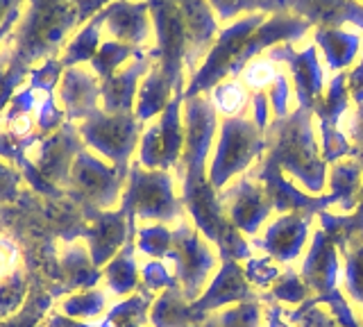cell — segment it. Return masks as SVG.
Listing matches in <instances>:
<instances>
[{"instance_id":"obj_1","label":"cell","mask_w":363,"mask_h":327,"mask_svg":"<svg viewBox=\"0 0 363 327\" xmlns=\"http://www.w3.org/2000/svg\"><path fill=\"white\" fill-rule=\"evenodd\" d=\"M218 126V111L209 96H196L184 100V153L177 164L182 177V202L191 214L193 225L218 245V257L247 262L252 250L230 218L225 216L218 194L209 182L207 157Z\"/></svg>"},{"instance_id":"obj_41","label":"cell","mask_w":363,"mask_h":327,"mask_svg":"<svg viewBox=\"0 0 363 327\" xmlns=\"http://www.w3.org/2000/svg\"><path fill=\"white\" fill-rule=\"evenodd\" d=\"M259 300H281L289 304H302L309 300V287L295 270H281V275L275 279L268 293L259 296Z\"/></svg>"},{"instance_id":"obj_19","label":"cell","mask_w":363,"mask_h":327,"mask_svg":"<svg viewBox=\"0 0 363 327\" xmlns=\"http://www.w3.org/2000/svg\"><path fill=\"white\" fill-rule=\"evenodd\" d=\"M241 302H259V296L245 279V270L234 259H223L218 275L211 279V284L204 289L202 296L191 302L193 311L200 321L207 318L216 309L225 304H241Z\"/></svg>"},{"instance_id":"obj_30","label":"cell","mask_w":363,"mask_h":327,"mask_svg":"<svg viewBox=\"0 0 363 327\" xmlns=\"http://www.w3.org/2000/svg\"><path fill=\"white\" fill-rule=\"evenodd\" d=\"M102 277V270L94 264L84 245H71L62 259V279L66 291L94 289Z\"/></svg>"},{"instance_id":"obj_32","label":"cell","mask_w":363,"mask_h":327,"mask_svg":"<svg viewBox=\"0 0 363 327\" xmlns=\"http://www.w3.org/2000/svg\"><path fill=\"white\" fill-rule=\"evenodd\" d=\"M105 9V7H102ZM100 12L89 18L86 23L79 28L73 39L66 43V48L62 52V64L64 69H71V66H82L84 62H91L94 60V55L98 52L100 48V28L105 26V12Z\"/></svg>"},{"instance_id":"obj_51","label":"cell","mask_w":363,"mask_h":327,"mask_svg":"<svg viewBox=\"0 0 363 327\" xmlns=\"http://www.w3.org/2000/svg\"><path fill=\"white\" fill-rule=\"evenodd\" d=\"M350 143H352V148H350V160H354L361 168H363V107L357 109V114L352 116L350 121Z\"/></svg>"},{"instance_id":"obj_25","label":"cell","mask_w":363,"mask_h":327,"mask_svg":"<svg viewBox=\"0 0 363 327\" xmlns=\"http://www.w3.org/2000/svg\"><path fill=\"white\" fill-rule=\"evenodd\" d=\"M152 69V57L145 50H141L128 69L113 73L109 80L100 82V100L102 109L107 114H125V111H134L136 92H139L141 77L147 75Z\"/></svg>"},{"instance_id":"obj_45","label":"cell","mask_w":363,"mask_h":327,"mask_svg":"<svg viewBox=\"0 0 363 327\" xmlns=\"http://www.w3.org/2000/svg\"><path fill=\"white\" fill-rule=\"evenodd\" d=\"M275 62H270L268 57H257L252 60L247 66H245V71L241 73L243 75V87L247 89H252V92H261V89H268L272 84V80L279 75V71L272 66Z\"/></svg>"},{"instance_id":"obj_10","label":"cell","mask_w":363,"mask_h":327,"mask_svg":"<svg viewBox=\"0 0 363 327\" xmlns=\"http://www.w3.org/2000/svg\"><path fill=\"white\" fill-rule=\"evenodd\" d=\"M166 257L175 262V277L184 298L189 302H196L204 293V284H207L211 270L218 264L211 248L202 241L196 225L182 221L179 228L173 230L170 250Z\"/></svg>"},{"instance_id":"obj_11","label":"cell","mask_w":363,"mask_h":327,"mask_svg":"<svg viewBox=\"0 0 363 327\" xmlns=\"http://www.w3.org/2000/svg\"><path fill=\"white\" fill-rule=\"evenodd\" d=\"M182 103H184V92H175L157 123L143 130L139 141V164L147 171H170L179 164L186 139L182 126Z\"/></svg>"},{"instance_id":"obj_57","label":"cell","mask_w":363,"mask_h":327,"mask_svg":"<svg viewBox=\"0 0 363 327\" xmlns=\"http://www.w3.org/2000/svg\"><path fill=\"white\" fill-rule=\"evenodd\" d=\"M14 7H21L16 0H0V26L5 23V18L11 14V9Z\"/></svg>"},{"instance_id":"obj_27","label":"cell","mask_w":363,"mask_h":327,"mask_svg":"<svg viewBox=\"0 0 363 327\" xmlns=\"http://www.w3.org/2000/svg\"><path fill=\"white\" fill-rule=\"evenodd\" d=\"M315 48L323 50L329 71H343L357 60L361 39L340 28H315Z\"/></svg>"},{"instance_id":"obj_29","label":"cell","mask_w":363,"mask_h":327,"mask_svg":"<svg viewBox=\"0 0 363 327\" xmlns=\"http://www.w3.org/2000/svg\"><path fill=\"white\" fill-rule=\"evenodd\" d=\"M150 323L155 327H198L202 321L193 311L179 287L166 289L150 307Z\"/></svg>"},{"instance_id":"obj_2","label":"cell","mask_w":363,"mask_h":327,"mask_svg":"<svg viewBox=\"0 0 363 327\" xmlns=\"http://www.w3.org/2000/svg\"><path fill=\"white\" fill-rule=\"evenodd\" d=\"M309 21L291 12L272 16L247 14L245 18H238L236 23L218 32L209 55L186 84L184 100L202 96L230 77L241 75L245 66L264 50H270L277 43L298 41L309 32Z\"/></svg>"},{"instance_id":"obj_12","label":"cell","mask_w":363,"mask_h":327,"mask_svg":"<svg viewBox=\"0 0 363 327\" xmlns=\"http://www.w3.org/2000/svg\"><path fill=\"white\" fill-rule=\"evenodd\" d=\"M318 216L323 232L345 259V291L363 307V207H357L345 216H336L325 209Z\"/></svg>"},{"instance_id":"obj_52","label":"cell","mask_w":363,"mask_h":327,"mask_svg":"<svg viewBox=\"0 0 363 327\" xmlns=\"http://www.w3.org/2000/svg\"><path fill=\"white\" fill-rule=\"evenodd\" d=\"M250 103H252V111H255V123L261 132H266L268 123H270V100L264 92H255L252 98H250Z\"/></svg>"},{"instance_id":"obj_40","label":"cell","mask_w":363,"mask_h":327,"mask_svg":"<svg viewBox=\"0 0 363 327\" xmlns=\"http://www.w3.org/2000/svg\"><path fill=\"white\" fill-rule=\"evenodd\" d=\"M28 300V279L21 270H14L0 279V321L14 316Z\"/></svg>"},{"instance_id":"obj_14","label":"cell","mask_w":363,"mask_h":327,"mask_svg":"<svg viewBox=\"0 0 363 327\" xmlns=\"http://www.w3.org/2000/svg\"><path fill=\"white\" fill-rule=\"evenodd\" d=\"M218 200L230 223L247 236H257L261 225L272 214V202L264 184H257L255 179H250V175L236 179L232 187L220 189Z\"/></svg>"},{"instance_id":"obj_33","label":"cell","mask_w":363,"mask_h":327,"mask_svg":"<svg viewBox=\"0 0 363 327\" xmlns=\"http://www.w3.org/2000/svg\"><path fill=\"white\" fill-rule=\"evenodd\" d=\"M134 250H136V241L132 236V239H128V243L113 255V259L105 266V270H102L109 291L116 293V296H128V293L139 289V270H136Z\"/></svg>"},{"instance_id":"obj_48","label":"cell","mask_w":363,"mask_h":327,"mask_svg":"<svg viewBox=\"0 0 363 327\" xmlns=\"http://www.w3.org/2000/svg\"><path fill=\"white\" fill-rule=\"evenodd\" d=\"M141 279H143V289H147V291H159V289H175V287H179V282H177V277L175 275H170L168 273V268L162 264V262H147L145 266H143V270H141Z\"/></svg>"},{"instance_id":"obj_21","label":"cell","mask_w":363,"mask_h":327,"mask_svg":"<svg viewBox=\"0 0 363 327\" xmlns=\"http://www.w3.org/2000/svg\"><path fill=\"white\" fill-rule=\"evenodd\" d=\"M313 216L304 214H284L275 223H270L261 239H252L255 248H261L275 262H293L302 253V245L309 236Z\"/></svg>"},{"instance_id":"obj_23","label":"cell","mask_w":363,"mask_h":327,"mask_svg":"<svg viewBox=\"0 0 363 327\" xmlns=\"http://www.w3.org/2000/svg\"><path fill=\"white\" fill-rule=\"evenodd\" d=\"M175 3L184 18L189 37L186 69L196 73L198 62L207 57L216 37H218V18H216L209 0H175Z\"/></svg>"},{"instance_id":"obj_31","label":"cell","mask_w":363,"mask_h":327,"mask_svg":"<svg viewBox=\"0 0 363 327\" xmlns=\"http://www.w3.org/2000/svg\"><path fill=\"white\" fill-rule=\"evenodd\" d=\"M363 182V168L354 160L336 162L329 171V194L336 196V205L343 211H354L359 205V191Z\"/></svg>"},{"instance_id":"obj_59","label":"cell","mask_w":363,"mask_h":327,"mask_svg":"<svg viewBox=\"0 0 363 327\" xmlns=\"http://www.w3.org/2000/svg\"><path fill=\"white\" fill-rule=\"evenodd\" d=\"M130 327H141V325H130Z\"/></svg>"},{"instance_id":"obj_7","label":"cell","mask_w":363,"mask_h":327,"mask_svg":"<svg viewBox=\"0 0 363 327\" xmlns=\"http://www.w3.org/2000/svg\"><path fill=\"white\" fill-rule=\"evenodd\" d=\"M130 168H118L113 164H105L98 155L86 148L75 157L68 179L66 196L86 209L107 211L123 198V187L128 184Z\"/></svg>"},{"instance_id":"obj_46","label":"cell","mask_w":363,"mask_h":327,"mask_svg":"<svg viewBox=\"0 0 363 327\" xmlns=\"http://www.w3.org/2000/svg\"><path fill=\"white\" fill-rule=\"evenodd\" d=\"M289 321L298 327H340L338 321L325 309H318V304H311L309 300L300 304V309L289 314Z\"/></svg>"},{"instance_id":"obj_37","label":"cell","mask_w":363,"mask_h":327,"mask_svg":"<svg viewBox=\"0 0 363 327\" xmlns=\"http://www.w3.org/2000/svg\"><path fill=\"white\" fill-rule=\"evenodd\" d=\"M141 52V48H134L130 43H121V41H105L100 43L98 52L91 60V71L98 75L100 82L109 80V77L118 71V66L125 64L128 60H134L136 55Z\"/></svg>"},{"instance_id":"obj_47","label":"cell","mask_w":363,"mask_h":327,"mask_svg":"<svg viewBox=\"0 0 363 327\" xmlns=\"http://www.w3.org/2000/svg\"><path fill=\"white\" fill-rule=\"evenodd\" d=\"M245 279L252 282L257 289H268L275 284V279L281 275V270H277V266L272 264L270 257H264V259H247L245 264Z\"/></svg>"},{"instance_id":"obj_13","label":"cell","mask_w":363,"mask_h":327,"mask_svg":"<svg viewBox=\"0 0 363 327\" xmlns=\"http://www.w3.org/2000/svg\"><path fill=\"white\" fill-rule=\"evenodd\" d=\"M82 214L89 221L86 225H82V234L89 243V255L98 268H105L113 255L128 243V239L136 236V221L130 218L123 207L113 211L86 209Z\"/></svg>"},{"instance_id":"obj_16","label":"cell","mask_w":363,"mask_h":327,"mask_svg":"<svg viewBox=\"0 0 363 327\" xmlns=\"http://www.w3.org/2000/svg\"><path fill=\"white\" fill-rule=\"evenodd\" d=\"M250 179L261 182L266 189V194L272 202V209L284 214H304V216H315V214L325 211L327 207L336 205V196H309L302 194L300 189H295L293 182H286L284 171L268 162H261L257 168H252Z\"/></svg>"},{"instance_id":"obj_43","label":"cell","mask_w":363,"mask_h":327,"mask_svg":"<svg viewBox=\"0 0 363 327\" xmlns=\"http://www.w3.org/2000/svg\"><path fill=\"white\" fill-rule=\"evenodd\" d=\"M136 236H139V239H136V248H139L141 253L150 255L155 259H162L170 250L173 230H168L162 223H155V225H147V228H141L136 232Z\"/></svg>"},{"instance_id":"obj_60","label":"cell","mask_w":363,"mask_h":327,"mask_svg":"<svg viewBox=\"0 0 363 327\" xmlns=\"http://www.w3.org/2000/svg\"><path fill=\"white\" fill-rule=\"evenodd\" d=\"M16 3H18V5H21V3H23V0H16Z\"/></svg>"},{"instance_id":"obj_4","label":"cell","mask_w":363,"mask_h":327,"mask_svg":"<svg viewBox=\"0 0 363 327\" xmlns=\"http://www.w3.org/2000/svg\"><path fill=\"white\" fill-rule=\"evenodd\" d=\"M313 109L298 107L293 114L268 123L264 132L266 153L264 160L291 173L311 194H323L327 179V162L323 160L313 137Z\"/></svg>"},{"instance_id":"obj_56","label":"cell","mask_w":363,"mask_h":327,"mask_svg":"<svg viewBox=\"0 0 363 327\" xmlns=\"http://www.w3.org/2000/svg\"><path fill=\"white\" fill-rule=\"evenodd\" d=\"M266 316H268V327H289L286 323L281 321V307H279V304H270Z\"/></svg>"},{"instance_id":"obj_26","label":"cell","mask_w":363,"mask_h":327,"mask_svg":"<svg viewBox=\"0 0 363 327\" xmlns=\"http://www.w3.org/2000/svg\"><path fill=\"white\" fill-rule=\"evenodd\" d=\"M291 14L318 28H340L352 23L363 30V3L359 0H295Z\"/></svg>"},{"instance_id":"obj_55","label":"cell","mask_w":363,"mask_h":327,"mask_svg":"<svg viewBox=\"0 0 363 327\" xmlns=\"http://www.w3.org/2000/svg\"><path fill=\"white\" fill-rule=\"evenodd\" d=\"M43 327H94V325H84V323H77L73 318H68V316H50L48 323H45Z\"/></svg>"},{"instance_id":"obj_5","label":"cell","mask_w":363,"mask_h":327,"mask_svg":"<svg viewBox=\"0 0 363 327\" xmlns=\"http://www.w3.org/2000/svg\"><path fill=\"white\" fill-rule=\"evenodd\" d=\"M121 207L130 218L155 223H170L184 216V202L175 196L173 177L168 171H147L139 162L130 164L128 184H125Z\"/></svg>"},{"instance_id":"obj_18","label":"cell","mask_w":363,"mask_h":327,"mask_svg":"<svg viewBox=\"0 0 363 327\" xmlns=\"http://www.w3.org/2000/svg\"><path fill=\"white\" fill-rule=\"evenodd\" d=\"M268 60L289 64L300 107L313 109L318 100L323 98V89H325V73L320 69V64H318L315 46H306L302 52H298L291 46V41L277 43V46H272L268 50Z\"/></svg>"},{"instance_id":"obj_35","label":"cell","mask_w":363,"mask_h":327,"mask_svg":"<svg viewBox=\"0 0 363 327\" xmlns=\"http://www.w3.org/2000/svg\"><path fill=\"white\" fill-rule=\"evenodd\" d=\"M155 293L147 289H139V293H134L125 302L116 304L105 321L98 327H130V325H143L147 321V309L152 307Z\"/></svg>"},{"instance_id":"obj_6","label":"cell","mask_w":363,"mask_h":327,"mask_svg":"<svg viewBox=\"0 0 363 327\" xmlns=\"http://www.w3.org/2000/svg\"><path fill=\"white\" fill-rule=\"evenodd\" d=\"M266 153L264 132L255 121L243 116H227L220 123V137L216 145V155L209 164V182L218 194L227 182L243 173L245 168Z\"/></svg>"},{"instance_id":"obj_42","label":"cell","mask_w":363,"mask_h":327,"mask_svg":"<svg viewBox=\"0 0 363 327\" xmlns=\"http://www.w3.org/2000/svg\"><path fill=\"white\" fill-rule=\"evenodd\" d=\"M105 309V293L98 289H86L73 293L71 298H66L62 302V311L64 316L73 321H84V318H94V316L102 314Z\"/></svg>"},{"instance_id":"obj_24","label":"cell","mask_w":363,"mask_h":327,"mask_svg":"<svg viewBox=\"0 0 363 327\" xmlns=\"http://www.w3.org/2000/svg\"><path fill=\"white\" fill-rule=\"evenodd\" d=\"M300 277L309 291H313L315 296L313 300H323L327 296L336 293V277H338V250L332 243V239L318 230L313 234V241L309 248V255H306Z\"/></svg>"},{"instance_id":"obj_15","label":"cell","mask_w":363,"mask_h":327,"mask_svg":"<svg viewBox=\"0 0 363 327\" xmlns=\"http://www.w3.org/2000/svg\"><path fill=\"white\" fill-rule=\"evenodd\" d=\"M350 107V92H347V73H336L334 80L327 87V96H323L313 107V114L320 123L323 137V160L327 164H336L350 155L352 143L345 137V132L338 130L340 118L345 116Z\"/></svg>"},{"instance_id":"obj_17","label":"cell","mask_w":363,"mask_h":327,"mask_svg":"<svg viewBox=\"0 0 363 327\" xmlns=\"http://www.w3.org/2000/svg\"><path fill=\"white\" fill-rule=\"evenodd\" d=\"M84 148H86V143L82 137H79V130L73 126V123L66 121L60 130H55L50 137H45L39 143L37 168L50 184L60 187L66 194L73 162Z\"/></svg>"},{"instance_id":"obj_58","label":"cell","mask_w":363,"mask_h":327,"mask_svg":"<svg viewBox=\"0 0 363 327\" xmlns=\"http://www.w3.org/2000/svg\"><path fill=\"white\" fill-rule=\"evenodd\" d=\"M357 207H363V182H361V191H359V205Z\"/></svg>"},{"instance_id":"obj_50","label":"cell","mask_w":363,"mask_h":327,"mask_svg":"<svg viewBox=\"0 0 363 327\" xmlns=\"http://www.w3.org/2000/svg\"><path fill=\"white\" fill-rule=\"evenodd\" d=\"M289 98H291V87L286 75L279 73L272 84L268 87V100H270V107L275 111V118H284L289 116Z\"/></svg>"},{"instance_id":"obj_9","label":"cell","mask_w":363,"mask_h":327,"mask_svg":"<svg viewBox=\"0 0 363 327\" xmlns=\"http://www.w3.org/2000/svg\"><path fill=\"white\" fill-rule=\"evenodd\" d=\"M77 130L91 150L107 157L113 166L130 168V157L141 141L143 123L136 118L134 111L107 114L105 109H96L79 123Z\"/></svg>"},{"instance_id":"obj_44","label":"cell","mask_w":363,"mask_h":327,"mask_svg":"<svg viewBox=\"0 0 363 327\" xmlns=\"http://www.w3.org/2000/svg\"><path fill=\"white\" fill-rule=\"evenodd\" d=\"M64 75V64L60 57H50L41 62L39 66H32L30 73V82L28 87H32L34 92H43L45 96L52 94L57 87H60V80Z\"/></svg>"},{"instance_id":"obj_3","label":"cell","mask_w":363,"mask_h":327,"mask_svg":"<svg viewBox=\"0 0 363 327\" xmlns=\"http://www.w3.org/2000/svg\"><path fill=\"white\" fill-rule=\"evenodd\" d=\"M111 0H28L7 46L30 69L60 55L64 41Z\"/></svg>"},{"instance_id":"obj_34","label":"cell","mask_w":363,"mask_h":327,"mask_svg":"<svg viewBox=\"0 0 363 327\" xmlns=\"http://www.w3.org/2000/svg\"><path fill=\"white\" fill-rule=\"evenodd\" d=\"M295 0H209L218 21H230L238 14H289Z\"/></svg>"},{"instance_id":"obj_49","label":"cell","mask_w":363,"mask_h":327,"mask_svg":"<svg viewBox=\"0 0 363 327\" xmlns=\"http://www.w3.org/2000/svg\"><path fill=\"white\" fill-rule=\"evenodd\" d=\"M23 177L18 173V168H14L9 162L0 160V205L18 200Z\"/></svg>"},{"instance_id":"obj_8","label":"cell","mask_w":363,"mask_h":327,"mask_svg":"<svg viewBox=\"0 0 363 327\" xmlns=\"http://www.w3.org/2000/svg\"><path fill=\"white\" fill-rule=\"evenodd\" d=\"M150 5V16L155 26L157 46L147 50L152 57V64L162 71L175 92H184V71L186 69V50H189V37L186 26L175 0H147Z\"/></svg>"},{"instance_id":"obj_28","label":"cell","mask_w":363,"mask_h":327,"mask_svg":"<svg viewBox=\"0 0 363 327\" xmlns=\"http://www.w3.org/2000/svg\"><path fill=\"white\" fill-rule=\"evenodd\" d=\"M173 96H175L173 82H170L168 77L152 64V69L147 71V75L141 82L139 96H136V105H134L136 118H139L141 123L152 121L155 116H159L168 107Z\"/></svg>"},{"instance_id":"obj_53","label":"cell","mask_w":363,"mask_h":327,"mask_svg":"<svg viewBox=\"0 0 363 327\" xmlns=\"http://www.w3.org/2000/svg\"><path fill=\"white\" fill-rule=\"evenodd\" d=\"M347 92H350V98L354 100L357 109H361L363 107V57L354 66V71L347 73Z\"/></svg>"},{"instance_id":"obj_22","label":"cell","mask_w":363,"mask_h":327,"mask_svg":"<svg viewBox=\"0 0 363 327\" xmlns=\"http://www.w3.org/2000/svg\"><path fill=\"white\" fill-rule=\"evenodd\" d=\"M57 94H60V103L68 123H82L96 109H100V80L94 71H86L84 66L64 69Z\"/></svg>"},{"instance_id":"obj_38","label":"cell","mask_w":363,"mask_h":327,"mask_svg":"<svg viewBox=\"0 0 363 327\" xmlns=\"http://www.w3.org/2000/svg\"><path fill=\"white\" fill-rule=\"evenodd\" d=\"M259 302H241L232 309L209 314L198 327H259Z\"/></svg>"},{"instance_id":"obj_36","label":"cell","mask_w":363,"mask_h":327,"mask_svg":"<svg viewBox=\"0 0 363 327\" xmlns=\"http://www.w3.org/2000/svg\"><path fill=\"white\" fill-rule=\"evenodd\" d=\"M30 73H32L30 66L26 62H21L9 46L5 48V52H0V111L7 109L9 100L26 84Z\"/></svg>"},{"instance_id":"obj_54","label":"cell","mask_w":363,"mask_h":327,"mask_svg":"<svg viewBox=\"0 0 363 327\" xmlns=\"http://www.w3.org/2000/svg\"><path fill=\"white\" fill-rule=\"evenodd\" d=\"M18 18H21V7H14L11 9V14L5 18V23L0 26V46L5 43V39L11 35V30L16 28V23H18Z\"/></svg>"},{"instance_id":"obj_20","label":"cell","mask_w":363,"mask_h":327,"mask_svg":"<svg viewBox=\"0 0 363 327\" xmlns=\"http://www.w3.org/2000/svg\"><path fill=\"white\" fill-rule=\"evenodd\" d=\"M105 28L113 41L141 48L152 35V16L147 0H111L102 9Z\"/></svg>"},{"instance_id":"obj_39","label":"cell","mask_w":363,"mask_h":327,"mask_svg":"<svg viewBox=\"0 0 363 327\" xmlns=\"http://www.w3.org/2000/svg\"><path fill=\"white\" fill-rule=\"evenodd\" d=\"M250 103L247 89L236 80H225L213 89V107L216 111L227 116H243Z\"/></svg>"}]
</instances>
